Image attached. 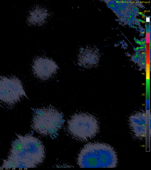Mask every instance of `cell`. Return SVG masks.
I'll return each mask as SVG.
<instances>
[{
    "label": "cell",
    "instance_id": "5",
    "mask_svg": "<svg viewBox=\"0 0 151 170\" xmlns=\"http://www.w3.org/2000/svg\"><path fill=\"white\" fill-rule=\"evenodd\" d=\"M30 161L35 167L42 163L45 157L42 143L37 138L31 135L24 136L16 134Z\"/></svg>",
    "mask_w": 151,
    "mask_h": 170
},
{
    "label": "cell",
    "instance_id": "4",
    "mask_svg": "<svg viewBox=\"0 0 151 170\" xmlns=\"http://www.w3.org/2000/svg\"><path fill=\"white\" fill-rule=\"evenodd\" d=\"M28 98L21 80L14 76H0V106L13 108L22 99Z\"/></svg>",
    "mask_w": 151,
    "mask_h": 170
},
{
    "label": "cell",
    "instance_id": "1",
    "mask_svg": "<svg viewBox=\"0 0 151 170\" xmlns=\"http://www.w3.org/2000/svg\"><path fill=\"white\" fill-rule=\"evenodd\" d=\"M118 161L116 152L112 147L99 142L85 145L77 158L78 164L81 168H115Z\"/></svg>",
    "mask_w": 151,
    "mask_h": 170
},
{
    "label": "cell",
    "instance_id": "6",
    "mask_svg": "<svg viewBox=\"0 0 151 170\" xmlns=\"http://www.w3.org/2000/svg\"><path fill=\"white\" fill-rule=\"evenodd\" d=\"M32 68L33 73L37 78L45 80L55 74L58 67L52 60L46 57H39L33 61Z\"/></svg>",
    "mask_w": 151,
    "mask_h": 170
},
{
    "label": "cell",
    "instance_id": "8",
    "mask_svg": "<svg viewBox=\"0 0 151 170\" xmlns=\"http://www.w3.org/2000/svg\"><path fill=\"white\" fill-rule=\"evenodd\" d=\"M48 16V13L46 9L41 6H36L29 13L27 21L30 25L39 26L45 23Z\"/></svg>",
    "mask_w": 151,
    "mask_h": 170
},
{
    "label": "cell",
    "instance_id": "2",
    "mask_svg": "<svg viewBox=\"0 0 151 170\" xmlns=\"http://www.w3.org/2000/svg\"><path fill=\"white\" fill-rule=\"evenodd\" d=\"M64 122L62 114L54 107L49 106L35 110L31 127L41 135L52 137L61 129Z\"/></svg>",
    "mask_w": 151,
    "mask_h": 170
},
{
    "label": "cell",
    "instance_id": "3",
    "mask_svg": "<svg viewBox=\"0 0 151 170\" xmlns=\"http://www.w3.org/2000/svg\"><path fill=\"white\" fill-rule=\"evenodd\" d=\"M67 125V130L70 135L75 139L82 141L93 138L99 130L97 119L87 113L74 115L68 120Z\"/></svg>",
    "mask_w": 151,
    "mask_h": 170
},
{
    "label": "cell",
    "instance_id": "7",
    "mask_svg": "<svg viewBox=\"0 0 151 170\" xmlns=\"http://www.w3.org/2000/svg\"><path fill=\"white\" fill-rule=\"evenodd\" d=\"M128 124L132 136L135 139L142 140L145 138V112H138L132 114L129 118Z\"/></svg>",
    "mask_w": 151,
    "mask_h": 170
}]
</instances>
